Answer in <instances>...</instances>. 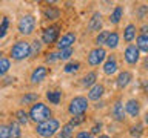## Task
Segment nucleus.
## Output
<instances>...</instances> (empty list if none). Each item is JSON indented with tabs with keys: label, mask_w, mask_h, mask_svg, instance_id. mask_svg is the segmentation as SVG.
I'll return each mask as SVG.
<instances>
[{
	"label": "nucleus",
	"mask_w": 148,
	"mask_h": 138,
	"mask_svg": "<svg viewBox=\"0 0 148 138\" xmlns=\"http://www.w3.org/2000/svg\"><path fill=\"white\" fill-rule=\"evenodd\" d=\"M28 115H29L31 121H34L36 124H40V123L46 121V120L53 118V110H51L45 103L37 101V103L31 104L29 110H28Z\"/></svg>",
	"instance_id": "1"
},
{
	"label": "nucleus",
	"mask_w": 148,
	"mask_h": 138,
	"mask_svg": "<svg viewBox=\"0 0 148 138\" xmlns=\"http://www.w3.org/2000/svg\"><path fill=\"white\" fill-rule=\"evenodd\" d=\"M59 131H60V121L57 118H49L40 124H36V133L42 138L56 137Z\"/></svg>",
	"instance_id": "2"
},
{
	"label": "nucleus",
	"mask_w": 148,
	"mask_h": 138,
	"mask_svg": "<svg viewBox=\"0 0 148 138\" xmlns=\"http://www.w3.org/2000/svg\"><path fill=\"white\" fill-rule=\"evenodd\" d=\"M9 54H11L12 60L22 62V60L31 57V43H28V41H25V40H18L12 45Z\"/></svg>",
	"instance_id": "3"
},
{
	"label": "nucleus",
	"mask_w": 148,
	"mask_h": 138,
	"mask_svg": "<svg viewBox=\"0 0 148 138\" xmlns=\"http://www.w3.org/2000/svg\"><path fill=\"white\" fill-rule=\"evenodd\" d=\"M90 108V101H88L86 97H74V98L69 101L68 104V112L73 115V117H77V115H85V112Z\"/></svg>",
	"instance_id": "4"
},
{
	"label": "nucleus",
	"mask_w": 148,
	"mask_h": 138,
	"mask_svg": "<svg viewBox=\"0 0 148 138\" xmlns=\"http://www.w3.org/2000/svg\"><path fill=\"white\" fill-rule=\"evenodd\" d=\"M17 29L22 35H31L36 29V17L32 14H25L17 23Z\"/></svg>",
	"instance_id": "5"
},
{
	"label": "nucleus",
	"mask_w": 148,
	"mask_h": 138,
	"mask_svg": "<svg viewBox=\"0 0 148 138\" xmlns=\"http://www.w3.org/2000/svg\"><path fill=\"white\" fill-rule=\"evenodd\" d=\"M60 35V26L59 25H49L42 34V43L43 45H54L57 43Z\"/></svg>",
	"instance_id": "6"
},
{
	"label": "nucleus",
	"mask_w": 148,
	"mask_h": 138,
	"mask_svg": "<svg viewBox=\"0 0 148 138\" xmlns=\"http://www.w3.org/2000/svg\"><path fill=\"white\" fill-rule=\"evenodd\" d=\"M88 64L90 66H99V64H103V62L106 60V51L103 48H96L90 51L88 54Z\"/></svg>",
	"instance_id": "7"
},
{
	"label": "nucleus",
	"mask_w": 148,
	"mask_h": 138,
	"mask_svg": "<svg viewBox=\"0 0 148 138\" xmlns=\"http://www.w3.org/2000/svg\"><path fill=\"white\" fill-rule=\"evenodd\" d=\"M123 60L127 62V64L130 66H134V64L139 63V60H140V51L137 49L136 45H128L127 48L123 51Z\"/></svg>",
	"instance_id": "8"
},
{
	"label": "nucleus",
	"mask_w": 148,
	"mask_h": 138,
	"mask_svg": "<svg viewBox=\"0 0 148 138\" xmlns=\"http://www.w3.org/2000/svg\"><path fill=\"white\" fill-rule=\"evenodd\" d=\"M76 40H77V37L74 32H66V34H63L60 39L57 40V49L59 51H62V49H68V48H73V45L76 43Z\"/></svg>",
	"instance_id": "9"
},
{
	"label": "nucleus",
	"mask_w": 148,
	"mask_h": 138,
	"mask_svg": "<svg viewBox=\"0 0 148 138\" xmlns=\"http://www.w3.org/2000/svg\"><path fill=\"white\" fill-rule=\"evenodd\" d=\"M111 115H113V118L116 120V121H119V123L125 121V118H127V112H125V104L120 100H117L113 104V108H111Z\"/></svg>",
	"instance_id": "10"
},
{
	"label": "nucleus",
	"mask_w": 148,
	"mask_h": 138,
	"mask_svg": "<svg viewBox=\"0 0 148 138\" xmlns=\"http://www.w3.org/2000/svg\"><path fill=\"white\" fill-rule=\"evenodd\" d=\"M103 94H105V86L102 85V83H96L92 87H90L88 89V95H86V98H88V101H99L102 97H103Z\"/></svg>",
	"instance_id": "11"
},
{
	"label": "nucleus",
	"mask_w": 148,
	"mask_h": 138,
	"mask_svg": "<svg viewBox=\"0 0 148 138\" xmlns=\"http://www.w3.org/2000/svg\"><path fill=\"white\" fill-rule=\"evenodd\" d=\"M48 74H49V71H48V68H46V66H37L34 71L31 72L29 80H31V83L37 85V83H42V81H43L45 78L48 77Z\"/></svg>",
	"instance_id": "12"
},
{
	"label": "nucleus",
	"mask_w": 148,
	"mask_h": 138,
	"mask_svg": "<svg viewBox=\"0 0 148 138\" xmlns=\"http://www.w3.org/2000/svg\"><path fill=\"white\" fill-rule=\"evenodd\" d=\"M125 112H127V115H130V117H133V118L139 117V114H140V101L136 100V98H130L127 103H125Z\"/></svg>",
	"instance_id": "13"
},
{
	"label": "nucleus",
	"mask_w": 148,
	"mask_h": 138,
	"mask_svg": "<svg viewBox=\"0 0 148 138\" xmlns=\"http://www.w3.org/2000/svg\"><path fill=\"white\" fill-rule=\"evenodd\" d=\"M117 58L116 55H106V60L103 62V74L105 75H113V74L117 72Z\"/></svg>",
	"instance_id": "14"
},
{
	"label": "nucleus",
	"mask_w": 148,
	"mask_h": 138,
	"mask_svg": "<svg viewBox=\"0 0 148 138\" xmlns=\"http://www.w3.org/2000/svg\"><path fill=\"white\" fill-rule=\"evenodd\" d=\"M102 25H103V20H102V14L100 12H94L88 22V31L90 32H100L102 31Z\"/></svg>",
	"instance_id": "15"
},
{
	"label": "nucleus",
	"mask_w": 148,
	"mask_h": 138,
	"mask_svg": "<svg viewBox=\"0 0 148 138\" xmlns=\"http://www.w3.org/2000/svg\"><path fill=\"white\" fill-rule=\"evenodd\" d=\"M131 81H133V74L130 71H122V72H119L117 78H116V86L119 89H125Z\"/></svg>",
	"instance_id": "16"
},
{
	"label": "nucleus",
	"mask_w": 148,
	"mask_h": 138,
	"mask_svg": "<svg viewBox=\"0 0 148 138\" xmlns=\"http://www.w3.org/2000/svg\"><path fill=\"white\" fill-rule=\"evenodd\" d=\"M136 32H137V28L136 25H133V23H128L127 26H125L123 29V41H127L128 45H131V41L136 40Z\"/></svg>",
	"instance_id": "17"
},
{
	"label": "nucleus",
	"mask_w": 148,
	"mask_h": 138,
	"mask_svg": "<svg viewBox=\"0 0 148 138\" xmlns=\"http://www.w3.org/2000/svg\"><path fill=\"white\" fill-rule=\"evenodd\" d=\"M82 86L83 87H88V89H90V87H92L97 83V72L96 71H91V72H86L85 75L82 77Z\"/></svg>",
	"instance_id": "18"
},
{
	"label": "nucleus",
	"mask_w": 148,
	"mask_h": 138,
	"mask_svg": "<svg viewBox=\"0 0 148 138\" xmlns=\"http://www.w3.org/2000/svg\"><path fill=\"white\" fill-rule=\"evenodd\" d=\"M123 18V6H120V5H117L113 12L110 14V23L111 25H117V23Z\"/></svg>",
	"instance_id": "19"
},
{
	"label": "nucleus",
	"mask_w": 148,
	"mask_h": 138,
	"mask_svg": "<svg viewBox=\"0 0 148 138\" xmlns=\"http://www.w3.org/2000/svg\"><path fill=\"white\" fill-rule=\"evenodd\" d=\"M119 41H120V35H119V32L113 31V32H110V34H108V39H106L105 46H106L108 49H116V48L119 46Z\"/></svg>",
	"instance_id": "20"
},
{
	"label": "nucleus",
	"mask_w": 148,
	"mask_h": 138,
	"mask_svg": "<svg viewBox=\"0 0 148 138\" xmlns=\"http://www.w3.org/2000/svg\"><path fill=\"white\" fill-rule=\"evenodd\" d=\"M73 135H74V126L71 123H66L57 132V135H56L54 138H73Z\"/></svg>",
	"instance_id": "21"
},
{
	"label": "nucleus",
	"mask_w": 148,
	"mask_h": 138,
	"mask_svg": "<svg viewBox=\"0 0 148 138\" xmlns=\"http://www.w3.org/2000/svg\"><path fill=\"white\" fill-rule=\"evenodd\" d=\"M136 46L140 52L148 54V34H140L136 37Z\"/></svg>",
	"instance_id": "22"
},
{
	"label": "nucleus",
	"mask_w": 148,
	"mask_h": 138,
	"mask_svg": "<svg viewBox=\"0 0 148 138\" xmlns=\"http://www.w3.org/2000/svg\"><path fill=\"white\" fill-rule=\"evenodd\" d=\"M43 17L46 20H57L60 17V9L56 6H48L43 9Z\"/></svg>",
	"instance_id": "23"
},
{
	"label": "nucleus",
	"mask_w": 148,
	"mask_h": 138,
	"mask_svg": "<svg viewBox=\"0 0 148 138\" xmlns=\"http://www.w3.org/2000/svg\"><path fill=\"white\" fill-rule=\"evenodd\" d=\"M14 117H16V121L20 124V126H23V124H28V123L31 121L28 112H26V110H23V109L16 110V112H14Z\"/></svg>",
	"instance_id": "24"
},
{
	"label": "nucleus",
	"mask_w": 148,
	"mask_h": 138,
	"mask_svg": "<svg viewBox=\"0 0 148 138\" xmlns=\"http://www.w3.org/2000/svg\"><path fill=\"white\" fill-rule=\"evenodd\" d=\"M45 97L51 104H59L60 100H62V92L60 91H48Z\"/></svg>",
	"instance_id": "25"
},
{
	"label": "nucleus",
	"mask_w": 148,
	"mask_h": 138,
	"mask_svg": "<svg viewBox=\"0 0 148 138\" xmlns=\"http://www.w3.org/2000/svg\"><path fill=\"white\" fill-rule=\"evenodd\" d=\"M9 126V133H11V138H20L22 137V126L17 121H11L8 124Z\"/></svg>",
	"instance_id": "26"
},
{
	"label": "nucleus",
	"mask_w": 148,
	"mask_h": 138,
	"mask_svg": "<svg viewBox=\"0 0 148 138\" xmlns=\"http://www.w3.org/2000/svg\"><path fill=\"white\" fill-rule=\"evenodd\" d=\"M9 69H11V60L2 57V60H0V78L6 75Z\"/></svg>",
	"instance_id": "27"
},
{
	"label": "nucleus",
	"mask_w": 148,
	"mask_h": 138,
	"mask_svg": "<svg viewBox=\"0 0 148 138\" xmlns=\"http://www.w3.org/2000/svg\"><path fill=\"white\" fill-rule=\"evenodd\" d=\"M37 98H39V95L34 94V92H31V94H26V95L22 97L20 103H23V104H34V103H37Z\"/></svg>",
	"instance_id": "28"
},
{
	"label": "nucleus",
	"mask_w": 148,
	"mask_h": 138,
	"mask_svg": "<svg viewBox=\"0 0 148 138\" xmlns=\"http://www.w3.org/2000/svg\"><path fill=\"white\" fill-rule=\"evenodd\" d=\"M9 28V18L8 17H0V39H3L8 32Z\"/></svg>",
	"instance_id": "29"
},
{
	"label": "nucleus",
	"mask_w": 148,
	"mask_h": 138,
	"mask_svg": "<svg viewBox=\"0 0 148 138\" xmlns=\"http://www.w3.org/2000/svg\"><path fill=\"white\" fill-rule=\"evenodd\" d=\"M79 69H80V63H79V62H69V63L65 64L63 71L66 74H74V72H77Z\"/></svg>",
	"instance_id": "30"
},
{
	"label": "nucleus",
	"mask_w": 148,
	"mask_h": 138,
	"mask_svg": "<svg viewBox=\"0 0 148 138\" xmlns=\"http://www.w3.org/2000/svg\"><path fill=\"white\" fill-rule=\"evenodd\" d=\"M108 34H110L108 31H100L99 34H97V37H96V45H97V48H102V45L106 43Z\"/></svg>",
	"instance_id": "31"
},
{
	"label": "nucleus",
	"mask_w": 148,
	"mask_h": 138,
	"mask_svg": "<svg viewBox=\"0 0 148 138\" xmlns=\"http://www.w3.org/2000/svg\"><path fill=\"white\" fill-rule=\"evenodd\" d=\"M42 46H43V43H42V40H34L31 41V55H37L42 52Z\"/></svg>",
	"instance_id": "32"
},
{
	"label": "nucleus",
	"mask_w": 148,
	"mask_h": 138,
	"mask_svg": "<svg viewBox=\"0 0 148 138\" xmlns=\"http://www.w3.org/2000/svg\"><path fill=\"white\" fill-rule=\"evenodd\" d=\"M73 52H74L73 48L59 51V60H69V58H71V55H73Z\"/></svg>",
	"instance_id": "33"
},
{
	"label": "nucleus",
	"mask_w": 148,
	"mask_h": 138,
	"mask_svg": "<svg viewBox=\"0 0 148 138\" xmlns=\"http://www.w3.org/2000/svg\"><path fill=\"white\" fill-rule=\"evenodd\" d=\"M0 138H11L8 124H0Z\"/></svg>",
	"instance_id": "34"
},
{
	"label": "nucleus",
	"mask_w": 148,
	"mask_h": 138,
	"mask_svg": "<svg viewBox=\"0 0 148 138\" xmlns=\"http://www.w3.org/2000/svg\"><path fill=\"white\" fill-rule=\"evenodd\" d=\"M85 120H86V117H85V115H77V117H73V118H71V121H69V123H71L73 126L76 127V126H80V124H82L83 121H85Z\"/></svg>",
	"instance_id": "35"
},
{
	"label": "nucleus",
	"mask_w": 148,
	"mask_h": 138,
	"mask_svg": "<svg viewBox=\"0 0 148 138\" xmlns=\"http://www.w3.org/2000/svg\"><path fill=\"white\" fill-rule=\"evenodd\" d=\"M143 126L142 124H136V126H133L131 127V131H130V133H131L133 137H140L142 135V132H143Z\"/></svg>",
	"instance_id": "36"
},
{
	"label": "nucleus",
	"mask_w": 148,
	"mask_h": 138,
	"mask_svg": "<svg viewBox=\"0 0 148 138\" xmlns=\"http://www.w3.org/2000/svg\"><path fill=\"white\" fill-rule=\"evenodd\" d=\"M147 14H148V6L147 5H140V6L137 8V16L140 20H143V18L147 17Z\"/></svg>",
	"instance_id": "37"
},
{
	"label": "nucleus",
	"mask_w": 148,
	"mask_h": 138,
	"mask_svg": "<svg viewBox=\"0 0 148 138\" xmlns=\"http://www.w3.org/2000/svg\"><path fill=\"white\" fill-rule=\"evenodd\" d=\"M100 131H102V123H96L94 126H92V129H91V135H97L99 137V133H100Z\"/></svg>",
	"instance_id": "38"
},
{
	"label": "nucleus",
	"mask_w": 148,
	"mask_h": 138,
	"mask_svg": "<svg viewBox=\"0 0 148 138\" xmlns=\"http://www.w3.org/2000/svg\"><path fill=\"white\" fill-rule=\"evenodd\" d=\"M57 60H59V52H49L46 55V62H49V63L57 62Z\"/></svg>",
	"instance_id": "39"
},
{
	"label": "nucleus",
	"mask_w": 148,
	"mask_h": 138,
	"mask_svg": "<svg viewBox=\"0 0 148 138\" xmlns=\"http://www.w3.org/2000/svg\"><path fill=\"white\" fill-rule=\"evenodd\" d=\"M74 138H94L91 135V132H86V131H80V132H77L76 133V137Z\"/></svg>",
	"instance_id": "40"
},
{
	"label": "nucleus",
	"mask_w": 148,
	"mask_h": 138,
	"mask_svg": "<svg viewBox=\"0 0 148 138\" xmlns=\"http://www.w3.org/2000/svg\"><path fill=\"white\" fill-rule=\"evenodd\" d=\"M142 68L145 69V71H148V55L145 58H143V62H142Z\"/></svg>",
	"instance_id": "41"
},
{
	"label": "nucleus",
	"mask_w": 148,
	"mask_h": 138,
	"mask_svg": "<svg viewBox=\"0 0 148 138\" xmlns=\"http://www.w3.org/2000/svg\"><path fill=\"white\" fill-rule=\"evenodd\" d=\"M97 138H111V137H110V135H105V133H102V135H99Z\"/></svg>",
	"instance_id": "42"
},
{
	"label": "nucleus",
	"mask_w": 148,
	"mask_h": 138,
	"mask_svg": "<svg viewBox=\"0 0 148 138\" xmlns=\"http://www.w3.org/2000/svg\"><path fill=\"white\" fill-rule=\"evenodd\" d=\"M145 124H147V126H148V114L145 115Z\"/></svg>",
	"instance_id": "43"
},
{
	"label": "nucleus",
	"mask_w": 148,
	"mask_h": 138,
	"mask_svg": "<svg viewBox=\"0 0 148 138\" xmlns=\"http://www.w3.org/2000/svg\"><path fill=\"white\" fill-rule=\"evenodd\" d=\"M0 60H2V52H0Z\"/></svg>",
	"instance_id": "44"
}]
</instances>
